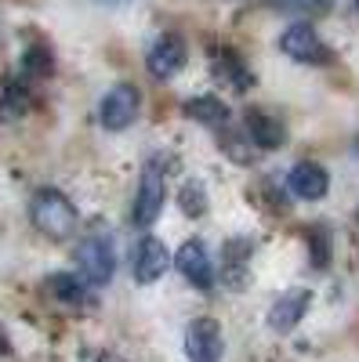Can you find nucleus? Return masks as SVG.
Listing matches in <instances>:
<instances>
[{"label": "nucleus", "instance_id": "nucleus-12", "mask_svg": "<svg viewBox=\"0 0 359 362\" xmlns=\"http://www.w3.org/2000/svg\"><path fill=\"white\" fill-rule=\"evenodd\" d=\"M186 116L196 119V124H203V127H225L232 112H229V105L218 95H200V98L186 102Z\"/></svg>", "mask_w": 359, "mask_h": 362}, {"label": "nucleus", "instance_id": "nucleus-10", "mask_svg": "<svg viewBox=\"0 0 359 362\" xmlns=\"http://www.w3.org/2000/svg\"><path fill=\"white\" fill-rule=\"evenodd\" d=\"M287 189L297 196V199H323L326 192H331V174H326L316 160H302V163H294L290 174H287Z\"/></svg>", "mask_w": 359, "mask_h": 362}, {"label": "nucleus", "instance_id": "nucleus-6", "mask_svg": "<svg viewBox=\"0 0 359 362\" xmlns=\"http://www.w3.org/2000/svg\"><path fill=\"white\" fill-rule=\"evenodd\" d=\"M138 105H142L138 87H131V83H116L109 95L102 98V105H98L102 127H106V131H124V127H131V124H135V116H138Z\"/></svg>", "mask_w": 359, "mask_h": 362}, {"label": "nucleus", "instance_id": "nucleus-20", "mask_svg": "<svg viewBox=\"0 0 359 362\" xmlns=\"http://www.w3.org/2000/svg\"><path fill=\"white\" fill-rule=\"evenodd\" d=\"M302 4H319L323 8V4H331V0H302Z\"/></svg>", "mask_w": 359, "mask_h": 362}, {"label": "nucleus", "instance_id": "nucleus-8", "mask_svg": "<svg viewBox=\"0 0 359 362\" xmlns=\"http://www.w3.org/2000/svg\"><path fill=\"white\" fill-rule=\"evenodd\" d=\"M174 268L182 272V279L207 290L215 286V264H211V254H207V247L200 243V239H189V243H182V250L174 254Z\"/></svg>", "mask_w": 359, "mask_h": 362}, {"label": "nucleus", "instance_id": "nucleus-4", "mask_svg": "<svg viewBox=\"0 0 359 362\" xmlns=\"http://www.w3.org/2000/svg\"><path fill=\"white\" fill-rule=\"evenodd\" d=\"M222 355H225L222 326L211 315L193 319L189 329H186V358L189 362H222Z\"/></svg>", "mask_w": 359, "mask_h": 362}, {"label": "nucleus", "instance_id": "nucleus-11", "mask_svg": "<svg viewBox=\"0 0 359 362\" xmlns=\"http://www.w3.org/2000/svg\"><path fill=\"white\" fill-rule=\"evenodd\" d=\"M309 290H287L273 300V308H268V326L276 329V334H290V329L302 322V315L309 312Z\"/></svg>", "mask_w": 359, "mask_h": 362}, {"label": "nucleus", "instance_id": "nucleus-3", "mask_svg": "<svg viewBox=\"0 0 359 362\" xmlns=\"http://www.w3.org/2000/svg\"><path fill=\"white\" fill-rule=\"evenodd\" d=\"M280 51H283L287 58H294V62H305V66H323V62H331V51H326L323 37L316 33L309 22L287 25L283 33H280Z\"/></svg>", "mask_w": 359, "mask_h": 362}, {"label": "nucleus", "instance_id": "nucleus-7", "mask_svg": "<svg viewBox=\"0 0 359 362\" xmlns=\"http://www.w3.org/2000/svg\"><path fill=\"white\" fill-rule=\"evenodd\" d=\"M186 58H189L186 40H182V37H174V33H164L153 47H149L145 66H149V73H153L156 80H171L174 73H182Z\"/></svg>", "mask_w": 359, "mask_h": 362}, {"label": "nucleus", "instance_id": "nucleus-2", "mask_svg": "<svg viewBox=\"0 0 359 362\" xmlns=\"http://www.w3.org/2000/svg\"><path fill=\"white\" fill-rule=\"evenodd\" d=\"M76 268H80V279L91 283V286H106L116 272V250H113V239L109 235H91L76 247Z\"/></svg>", "mask_w": 359, "mask_h": 362}, {"label": "nucleus", "instance_id": "nucleus-13", "mask_svg": "<svg viewBox=\"0 0 359 362\" xmlns=\"http://www.w3.org/2000/svg\"><path fill=\"white\" fill-rule=\"evenodd\" d=\"M44 290L58 300V305H84L87 300V283L76 272H55V276H47Z\"/></svg>", "mask_w": 359, "mask_h": 362}, {"label": "nucleus", "instance_id": "nucleus-15", "mask_svg": "<svg viewBox=\"0 0 359 362\" xmlns=\"http://www.w3.org/2000/svg\"><path fill=\"white\" fill-rule=\"evenodd\" d=\"M251 250H254L251 239H229V243H225V250H222V272H225V276H232L229 279L232 286L244 283V268L251 264Z\"/></svg>", "mask_w": 359, "mask_h": 362}, {"label": "nucleus", "instance_id": "nucleus-21", "mask_svg": "<svg viewBox=\"0 0 359 362\" xmlns=\"http://www.w3.org/2000/svg\"><path fill=\"white\" fill-rule=\"evenodd\" d=\"M355 4H359V0H355Z\"/></svg>", "mask_w": 359, "mask_h": 362}, {"label": "nucleus", "instance_id": "nucleus-16", "mask_svg": "<svg viewBox=\"0 0 359 362\" xmlns=\"http://www.w3.org/2000/svg\"><path fill=\"white\" fill-rule=\"evenodd\" d=\"M215 76H222V80L232 83L236 90H247V87H251V73H247V66L239 62V58H236L229 47L215 51Z\"/></svg>", "mask_w": 359, "mask_h": 362}, {"label": "nucleus", "instance_id": "nucleus-9", "mask_svg": "<svg viewBox=\"0 0 359 362\" xmlns=\"http://www.w3.org/2000/svg\"><path fill=\"white\" fill-rule=\"evenodd\" d=\"M167 264H171V254H167V247H164V239H156V235H142L138 239V247H135V279L142 283V286H149V283H156V279H164V272H167Z\"/></svg>", "mask_w": 359, "mask_h": 362}, {"label": "nucleus", "instance_id": "nucleus-1", "mask_svg": "<svg viewBox=\"0 0 359 362\" xmlns=\"http://www.w3.org/2000/svg\"><path fill=\"white\" fill-rule=\"evenodd\" d=\"M29 218L47 239H69L76 232V206L58 189H40L29 203Z\"/></svg>", "mask_w": 359, "mask_h": 362}, {"label": "nucleus", "instance_id": "nucleus-19", "mask_svg": "<svg viewBox=\"0 0 359 362\" xmlns=\"http://www.w3.org/2000/svg\"><path fill=\"white\" fill-rule=\"evenodd\" d=\"M309 243H312V250H316L312 264H316V268H326V257H331V243H326L323 228H316V232H312V239H309Z\"/></svg>", "mask_w": 359, "mask_h": 362}, {"label": "nucleus", "instance_id": "nucleus-14", "mask_svg": "<svg viewBox=\"0 0 359 362\" xmlns=\"http://www.w3.org/2000/svg\"><path fill=\"white\" fill-rule=\"evenodd\" d=\"M247 134L258 148H280L287 141V131L280 119L265 116V112H247Z\"/></svg>", "mask_w": 359, "mask_h": 362}, {"label": "nucleus", "instance_id": "nucleus-5", "mask_svg": "<svg viewBox=\"0 0 359 362\" xmlns=\"http://www.w3.org/2000/svg\"><path fill=\"white\" fill-rule=\"evenodd\" d=\"M164 203H167V185H164V174L156 167H145L142 174V185L135 192V210H131V221L149 228L160 214H164Z\"/></svg>", "mask_w": 359, "mask_h": 362}, {"label": "nucleus", "instance_id": "nucleus-18", "mask_svg": "<svg viewBox=\"0 0 359 362\" xmlns=\"http://www.w3.org/2000/svg\"><path fill=\"white\" fill-rule=\"evenodd\" d=\"M22 66H25V73H33V76H47V73H51V51H47L44 44L29 47L25 58H22Z\"/></svg>", "mask_w": 359, "mask_h": 362}, {"label": "nucleus", "instance_id": "nucleus-17", "mask_svg": "<svg viewBox=\"0 0 359 362\" xmlns=\"http://www.w3.org/2000/svg\"><path fill=\"white\" fill-rule=\"evenodd\" d=\"M178 206H182V214H189V218L207 214V192H203L200 181H186L182 192H178Z\"/></svg>", "mask_w": 359, "mask_h": 362}]
</instances>
